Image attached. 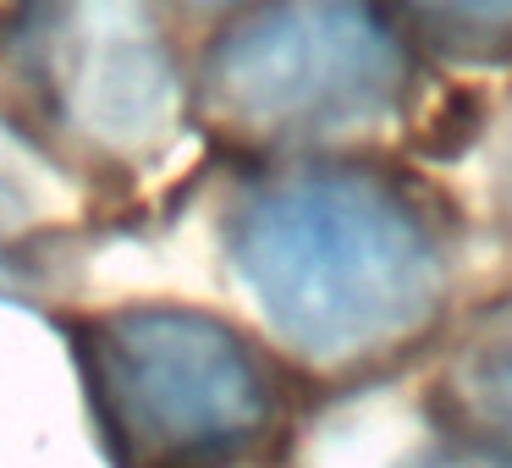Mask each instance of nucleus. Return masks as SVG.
Returning <instances> with one entry per match:
<instances>
[{"label":"nucleus","instance_id":"f257e3e1","mask_svg":"<svg viewBox=\"0 0 512 468\" xmlns=\"http://www.w3.org/2000/svg\"><path fill=\"white\" fill-rule=\"evenodd\" d=\"M237 292L292 358L369 369L452 303V232L430 188L353 155H303L237 188L221 221Z\"/></svg>","mask_w":512,"mask_h":468},{"label":"nucleus","instance_id":"f03ea898","mask_svg":"<svg viewBox=\"0 0 512 468\" xmlns=\"http://www.w3.org/2000/svg\"><path fill=\"white\" fill-rule=\"evenodd\" d=\"M424 50L386 0H248L193 56V116L248 155H342L419 105Z\"/></svg>","mask_w":512,"mask_h":468},{"label":"nucleus","instance_id":"7ed1b4c3","mask_svg":"<svg viewBox=\"0 0 512 468\" xmlns=\"http://www.w3.org/2000/svg\"><path fill=\"white\" fill-rule=\"evenodd\" d=\"M0 50L28 127L72 166L149 171L199 127L166 0H17Z\"/></svg>","mask_w":512,"mask_h":468},{"label":"nucleus","instance_id":"20e7f679","mask_svg":"<svg viewBox=\"0 0 512 468\" xmlns=\"http://www.w3.org/2000/svg\"><path fill=\"white\" fill-rule=\"evenodd\" d=\"M72 353L127 468H221L276 419L265 353L210 309L122 303L83 314Z\"/></svg>","mask_w":512,"mask_h":468},{"label":"nucleus","instance_id":"39448f33","mask_svg":"<svg viewBox=\"0 0 512 468\" xmlns=\"http://www.w3.org/2000/svg\"><path fill=\"white\" fill-rule=\"evenodd\" d=\"M78 166L45 144L28 122L0 111V292L39 276L45 248L78 221Z\"/></svg>","mask_w":512,"mask_h":468},{"label":"nucleus","instance_id":"423d86ee","mask_svg":"<svg viewBox=\"0 0 512 468\" xmlns=\"http://www.w3.org/2000/svg\"><path fill=\"white\" fill-rule=\"evenodd\" d=\"M441 408L468 441L512 463V309L485 320L441 375Z\"/></svg>","mask_w":512,"mask_h":468},{"label":"nucleus","instance_id":"0eeeda50","mask_svg":"<svg viewBox=\"0 0 512 468\" xmlns=\"http://www.w3.org/2000/svg\"><path fill=\"white\" fill-rule=\"evenodd\" d=\"M430 61L452 67H507L512 0H386Z\"/></svg>","mask_w":512,"mask_h":468},{"label":"nucleus","instance_id":"6e6552de","mask_svg":"<svg viewBox=\"0 0 512 468\" xmlns=\"http://www.w3.org/2000/svg\"><path fill=\"white\" fill-rule=\"evenodd\" d=\"M485 188H490V210H496L501 232L512 243V94L485 122Z\"/></svg>","mask_w":512,"mask_h":468},{"label":"nucleus","instance_id":"1a4fd4ad","mask_svg":"<svg viewBox=\"0 0 512 468\" xmlns=\"http://www.w3.org/2000/svg\"><path fill=\"white\" fill-rule=\"evenodd\" d=\"M171 12H177V23H204L215 28L221 17H232L237 6H248V0H166Z\"/></svg>","mask_w":512,"mask_h":468}]
</instances>
